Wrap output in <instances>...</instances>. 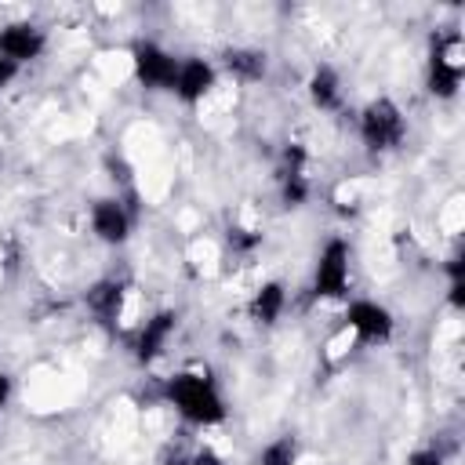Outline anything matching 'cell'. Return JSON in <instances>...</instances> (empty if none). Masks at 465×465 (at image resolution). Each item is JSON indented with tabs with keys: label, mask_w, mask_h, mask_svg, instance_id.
<instances>
[{
	"label": "cell",
	"mask_w": 465,
	"mask_h": 465,
	"mask_svg": "<svg viewBox=\"0 0 465 465\" xmlns=\"http://www.w3.org/2000/svg\"><path fill=\"white\" fill-rule=\"evenodd\" d=\"M167 396L174 400V407H178L185 418H193V421H200V425H214V421L225 418V407H222L218 392L211 389V381H203V378H196V374H178V378H171V381H167Z\"/></svg>",
	"instance_id": "1"
},
{
	"label": "cell",
	"mask_w": 465,
	"mask_h": 465,
	"mask_svg": "<svg viewBox=\"0 0 465 465\" xmlns=\"http://www.w3.org/2000/svg\"><path fill=\"white\" fill-rule=\"evenodd\" d=\"M363 142L367 149H392L403 142V116L389 98H378L363 109Z\"/></svg>",
	"instance_id": "2"
},
{
	"label": "cell",
	"mask_w": 465,
	"mask_h": 465,
	"mask_svg": "<svg viewBox=\"0 0 465 465\" xmlns=\"http://www.w3.org/2000/svg\"><path fill=\"white\" fill-rule=\"evenodd\" d=\"M461 36H447L432 47V62H429V91L440 98H450L461 84Z\"/></svg>",
	"instance_id": "3"
},
{
	"label": "cell",
	"mask_w": 465,
	"mask_h": 465,
	"mask_svg": "<svg viewBox=\"0 0 465 465\" xmlns=\"http://www.w3.org/2000/svg\"><path fill=\"white\" fill-rule=\"evenodd\" d=\"M134 73L145 87H174L178 62L167 51H160L156 44H138L134 47Z\"/></svg>",
	"instance_id": "4"
},
{
	"label": "cell",
	"mask_w": 465,
	"mask_h": 465,
	"mask_svg": "<svg viewBox=\"0 0 465 465\" xmlns=\"http://www.w3.org/2000/svg\"><path fill=\"white\" fill-rule=\"evenodd\" d=\"M345 283H349V251L341 240H331L327 251L320 254V265H316V294L341 298Z\"/></svg>",
	"instance_id": "5"
},
{
	"label": "cell",
	"mask_w": 465,
	"mask_h": 465,
	"mask_svg": "<svg viewBox=\"0 0 465 465\" xmlns=\"http://www.w3.org/2000/svg\"><path fill=\"white\" fill-rule=\"evenodd\" d=\"M40 51H44V33H40L36 25H29V22L7 25V29L0 33V54H4V58H11L15 65H18V62L36 58Z\"/></svg>",
	"instance_id": "6"
},
{
	"label": "cell",
	"mask_w": 465,
	"mask_h": 465,
	"mask_svg": "<svg viewBox=\"0 0 465 465\" xmlns=\"http://www.w3.org/2000/svg\"><path fill=\"white\" fill-rule=\"evenodd\" d=\"M345 320H349L363 338H371V341H385V338L392 334L389 312H385L381 305H374V302H352Z\"/></svg>",
	"instance_id": "7"
},
{
	"label": "cell",
	"mask_w": 465,
	"mask_h": 465,
	"mask_svg": "<svg viewBox=\"0 0 465 465\" xmlns=\"http://www.w3.org/2000/svg\"><path fill=\"white\" fill-rule=\"evenodd\" d=\"M214 84V69L207 65V62H200V58H193V62H185V65H178V80H174V91L185 98V102H196L207 87Z\"/></svg>",
	"instance_id": "8"
},
{
	"label": "cell",
	"mask_w": 465,
	"mask_h": 465,
	"mask_svg": "<svg viewBox=\"0 0 465 465\" xmlns=\"http://www.w3.org/2000/svg\"><path fill=\"white\" fill-rule=\"evenodd\" d=\"M174 312H156L153 320H145V327H142V334H138V360L142 363H149L160 349H163V341H167V334L174 331Z\"/></svg>",
	"instance_id": "9"
},
{
	"label": "cell",
	"mask_w": 465,
	"mask_h": 465,
	"mask_svg": "<svg viewBox=\"0 0 465 465\" xmlns=\"http://www.w3.org/2000/svg\"><path fill=\"white\" fill-rule=\"evenodd\" d=\"M94 232L109 243H120L127 236V214L116 200H98L94 203Z\"/></svg>",
	"instance_id": "10"
},
{
	"label": "cell",
	"mask_w": 465,
	"mask_h": 465,
	"mask_svg": "<svg viewBox=\"0 0 465 465\" xmlns=\"http://www.w3.org/2000/svg\"><path fill=\"white\" fill-rule=\"evenodd\" d=\"M120 294H124V287H120L116 280H102V283H94V287L87 291V309H91L94 316L109 320V316L120 309Z\"/></svg>",
	"instance_id": "11"
},
{
	"label": "cell",
	"mask_w": 465,
	"mask_h": 465,
	"mask_svg": "<svg viewBox=\"0 0 465 465\" xmlns=\"http://www.w3.org/2000/svg\"><path fill=\"white\" fill-rule=\"evenodd\" d=\"M225 65H229V73H236V76H243V80L265 76V54H262V51H251V47L225 51Z\"/></svg>",
	"instance_id": "12"
},
{
	"label": "cell",
	"mask_w": 465,
	"mask_h": 465,
	"mask_svg": "<svg viewBox=\"0 0 465 465\" xmlns=\"http://www.w3.org/2000/svg\"><path fill=\"white\" fill-rule=\"evenodd\" d=\"M309 94H312V102L320 109H334L338 105V76H334V69L320 65L312 73V80H309Z\"/></svg>",
	"instance_id": "13"
},
{
	"label": "cell",
	"mask_w": 465,
	"mask_h": 465,
	"mask_svg": "<svg viewBox=\"0 0 465 465\" xmlns=\"http://www.w3.org/2000/svg\"><path fill=\"white\" fill-rule=\"evenodd\" d=\"M280 309H283V287H280V283H265V287L258 291L254 305H251L254 320H262V323H272V320L280 316Z\"/></svg>",
	"instance_id": "14"
},
{
	"label": "cell",
	"mask_w": 465,
	"mask_h": 465,
	"mask_svg": "<svg viewBox=\"0 0 465 465\" xmlns=\"http://www.w3.org/2000/svg\"><path fill=\"white\" fill-rule=\"evenodd\" d=\"M262 465H294V440L283 436L262 450Z\"/></svg>",
	"instance_id": "15"
},
{
	"label": "cell",
	"mask_w": 465,
	"mask_h": 465,
	"mask_svg": "<svg viewBox=\"0 0 465 465\" xmlns=\"http://www.w3.org/2000/svg\"><path fill=\"white\" fill-rule=\"evenodd\" d=\"M407 465H443V461H440V454H436V450H418V454H411V458H407Z\"/></svg>",
	"instance_id": "16"
},
{
	"label": "cell",
	"mask_w": 465,
	"mask_h": 465,
	"mask_svg": "<svg viewBox=\"0 0 465 465\" xmlns=\"http://www.w3.org/2000/svg\"><path fill=\"white\" fill-rule=\"evenodd\" d=\"M229 243H232V247H240V251H247V247H254V243H258V236H243V229H232V232H229Z\"/></svg>",
	"instance_id": "17"
},
{
	"label": "cell",
	"mask_w": 465,
	"mask_h": 465,
	"mask_svg": "<svg viewBox=\"0 0 465 465\" xmlns=\"http://www.w3.org/2000/svg\"><path fill=\"white\" fill-rule=\"evenodd\" d=\"M450 302L461 309L465 305V280H450Z\"/></svg>",
	"instance_id": "18"
},
{
	"label": "cell",
	"mask_w": 465,
	"mask_h": 465,
	"mask_svg": "<svg viewBox=\"0 0 465 465\" xmlns=\"http://www.w3.org/2000/svg\"><path fill=\"white\" fill-rule=\"evenodd\" d=\"M15 73H18V65H15L11 58H4V54H0V87H4V84H7Z\"/></svg>",
	"instance_id": "19"
},
{
	"label": "cell",
	"mask_w": 465,
	"mask_h": 465,
	"mask_svg": "<svg viewBox=\"0 0 465 465\" xmlns=\"http://www.w3.org/2000/svg\"><path fill=\"white\" fill-rule=\"evenodd\" d=\"M447 272H450V280H461V276H465V258H461V254H454V258H450V265H447Z\"/></svg>",
	"instance_id": "20"
},
{
	"label": "cell",
	"mask_w": 465,
	"mask_h": 465,
	"mask_svg": "<svg viewBox=\"0 0 465 465\" xmlns=\"http://www.w3.org/2000/svg\"><path fill=\"white\" fill-rule=\"evenodd\" d=\"M7 396H11V381H7V374H0V407L7 403Z\"/></svg>",
	"instance_id": "21"
},
{
	"label": "cell",
	"mask_w": 465,
	"mask_h": 465,
	"mask_svg": "<svg viewBox=\"0 0 465 465\" xmlns=\"http://www.w3.org/2000/svg\"><path fill=\"white\" fill-rule=\"evenodd\" d=\"M193 465H218V458H214L211 450H203V454H196V458H193Z\"/></svg>",
	"instance_id": "22"
}]
</instances>
